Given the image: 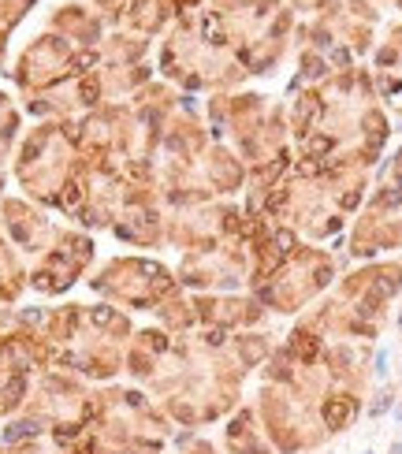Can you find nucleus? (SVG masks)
Returning <instances> with one entry per match:
<instances>
[{
	"label": "nucleus",
	"instance_id": "obj_1",
	"mask_svg": "<svg viewBox=\"0 0 402 454\" xmlns=\"http://www.w3.org/2000/svg\"><path fill=\"white\" fill-rule=\"evenodd\" d=\"M324 413H328V421H332V425H339V417L346 413V406H343V402H332V406H328Z\"/></svg>",
	"mask_w": 402,
	"mask_h": 454
}]
</instances>
